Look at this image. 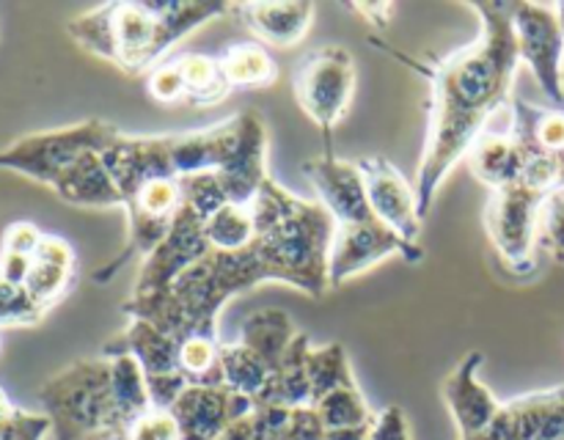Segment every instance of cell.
<instances>
[{
  "mask_svg": "<svg viewBox=\"0 0 564 440\" xmlns=\"http://www.w3.org/2000/svg\"><path fill=\"white\" fill-rule=\"evenodd\" d=\"M471 11H477L482 22L479 36L446 58H413L375 38L391 58L430 80L427 138L416 174L422 218L452 168L466 160L468 148L482 135L490 116L510 102L512 80L521 64L507 3H471Z\"/></svg>",
  "mask_w": 564,
  "mask_h": 440,
  "instance_id": "1",
  "label": "cell"
},
{
  "mask_svg": "<svg viewBox=\"0 0 564 440\" xmlns=\"http://www.w3.org/2000/svg\"><path fill=\"white\" fill-rule=\"evenodd\" d=\"M231 3H105L66 22V33L86 53L108 61L124 75L154 69L176 42L204 22L224 16Z\"/></svg>",
  "mask_w": 564,
  "mask_h": 440,
  "instance_id": "2",
  "label": "cell"
},
{
  "mask_svg": "<svg viewBox=\"0 0 564 440\" xmlns=\"http://www.w3.org/2000/svg\"><path fill=\"white\" fill-rule=\"evenodd\" d=\"M264 280H275V275L257 242L242 251H209L187 267L171 289L152 297H130L121 311L130 319L158 324L176 341L187 336H218L220 308Z\"/></svg>",
  "mask_w": 564,
  "mask_h": 440,
  "instance_id": "3",
  "label": "cell"
},
{
  "mask_svg": "<svg viewBox=\"0 0 564 440\" xmlns=\"http://www.w3.org/2000/svg\"><path fill=\"white\" fill-rule=\"evenodd\" d=\"M44 416L53 424V440H97L127 432L124 413L113 388L110 358H80L61 369L39 388Z\"/></svg>",
  "mask_w": 564,
  "mask_h": 440,
  "instance_id": "4",
  "label": "cell"
},
{
  "mask_svg": "<svg viewBox=\"0 0 564 440\" xmlns=\"http://www.w3.org/2000/svg\"><path fill=\"white\" fill-rule=\"evenodd\" d=\"M334 231L336 220L323 204L297 196L290 215L253 242L273 267L275 280L295 286L312 297H323L330 289L328 256Z\"/></svg>",
  "mask_w": 564,
  "mask_h": 440,
  "instance_id": "5",
  "label": "cell"
},
{
  "mask_svg": "<svg viewBox=\"0 0 564 440\" xmlns=\"http://www.w3.org/2000/svg\"><path fill=\"white\" fill-rule=\"evenodd\" d=\"M121 130L110 121L88 119L80 124L58 127V130L31 132L17 138L6 148H0V168L17 170L39 185L53 187L58 176L69 165H75L83 154L105 152Z\"/></svg>",
  "mask_w": 564,
  "mask_h": 440,
  "instance_id": "6",
  "label": "cell"
},
{
  "mask_svg": "<svg viewBox=\"0 0 564 440\" xmlns=\"http://www.w3.org/2000/svg\"><path fill=\"white\" fill-rule=\"evenodd\" d=\"M292 88L303 113L330 141L334 127L345 119L356 91V64L339 44H323L303 55L292 72Z\"/></svg>",
  "mask_w": 564,
  "mask_h": 440,
  "instance_id": "7",
  "label": "cell"
},
{
  "mask_svg": "<svg viewBox=\"0 0 564 440\" xmlns=\"http://www.w3.org/2000/svg\"><path fill=\"white\" fill-rule=\"evenodd\" d=\"M516 31L518 55L532 69L551 102L564 105V25L560 6L549 3H507Z\"/></svg>",
  "mask_w": 564,
  "mask_h": 440,
  "instance_id": "8",
  "label": "cell"
},
{
  "mask_svg": "<svg viewBox=\"0 0 564 440\" xmlns=\"http://www.w3.org/2000/svg\"><path fill=\"white\" fill-rule=\"evenodd\" d=\"M543 193L516 182L501 190H494L485 207V229L494 240L499 256L518 273L534 267V237H538V212Z\"/></svg>",
  "mask_w": 564,
  "mask_h": 440,
  "instance_id": "9",
  "label": "cell"
},
{
  "mask_svg": "<svg viewBox=\"0 0 564 440\" xmlns=\"http://www.w3.org/2000/svg\"><path fill=\"white\" fill-rule=\"evenodd\" d=\"M386 256H400L408 264H419L424 258V248L405 242L389 226L380 223L378 218L336 226L328 256L330 289L356 278V275L367 273L372 264L383 262Z\"/></svg>",
  "mask_w": 564,
  "mask_h": 440,
  "instance_id": "10",
  "label": "cell"
},
{
  "mask_svg": "<svg viewBox=\"0 0 564 440\" xmlns=\"http://www.w3.org/2000/svg\"><path fill=\"white\" fill-rule=\"evenodd\" d=\"M209 251H213V248H209L204 220L198 218L191 207L182 204L180 212H176L174 218V226H171V231L165 234V240L143 258L132 297H152L171 289V284H174L187 267H193L198 258L207 256Z\"/></svg>",
  "mask_w": 564,
  "mask_h": 440,
  "instance_id": "11",
  "label": "cell"
},
{
  "mask_svg": "<svg viewBox=\"0 0 564 440\" xmlns=\"http://www.w3.org/2000/svg\"><path fill=\"white\" fill-rule=\"evenodd\" d=\"M356 165L367 185L369 209L375 218L405 242L419 245L424 218L419 212L416 185H411L402 170L386 157H361Z\"/></svg>",
  "mask_w": 564,
  "mask_h": 440,
  "instance_id": "12",
  "label": "cell"
},
{
  "mask_svg": "<svg viewBox=\"0 0 564 440\" xmlns=\"http://www.w3.org/2000/svg\"><path fill=\"white\" fill-rule=\"evenodd\" d=\"M105 168L113 176L121 201L135 196L143 185L158 179H180L171 152V135H124L121 132L102 152Z\"/></svg>",
  "mask_w": 564,
  "mask_h": 440,
  "instance_id": "13",
  "label": "cell"
},
{
  "mask_svg": "<svg viewBox=\"0 0 564 440\" xmlns=\"http://www.w3.org/2000/svg\"><path fill=\"white\" fill-rule=\"evenodd\" d=\"M564 438V385L501 402L485 432L471 440H560Z\"/></svg>",
  "mask_w": 564,
  "mask_h": 440,
  "instance_id": "14",
  "label": "cell"
},
{
  "mask_svg": "<svg viewBox=\"0 0 564 440\" xmlns=\"http://www.w3.org/2000/svg\"><path fill=\"white\" fill-rule=\"evenodd\" d=\"M253 410V399L226 385H187L171 407L182 440H220L235 421Z\"/></svg>",
  "mask_w": 564,
  "mask_h": 440,
  "instance_id": "15",
  "label": "cell"
},
{
  "mask_svg": "<svg viewBox=\"0 0 564 440\" xmlns=\"http://www.w3.org/2000/svg\"><path fill=\"white\" fill-rule=\"evenodd\" d=\"M301 168L317 190L319 204L336 220V226L361 223V220L375 218L372 209H369L367 185H364V176L356 163H347V160H339L328 152L306 160Z\"/></svg>",
  "mask_w": 564,
  "mask_h": 440,
  "instance_id": "16",
  "label": "cell"
},
{
  "mask_svg": "<svg viewBox=\"0 0 564 440\" xmlns=\"http://www.w3.org/2000/svg\"><path fill=\"white\" fill-rule=\"evenodd\" d=\"M482 363V352H468V355L452 369V374L444 380V385H441V396H444L446 407H449L452 418H455L460 440H471L477 438L479 432H485L501 407V399H496L494 391L477 377Z\"/></svg>",
  "mask_w": 564,
  "mask_h": 440,
  "instance_id": "17",
  "label": "cell"
},
{
  "mask_svg": "<svg viewBox=\"0 0 564 440\" xmlns=\"http://www.w3.org/2000/svg\"><path fill=\"white\" fill-rule=\"evenodd\" d=\"M102 355H132L147 380L180 372V341L147 319H130V324L102 346Z\"/></svg>",
  "mask_w": 564,
  "mask_h": 440,
  "instance_id": "18",
  "label": "cell"
},
{
  "mask_svg": "<svg viewBox=\"0 0 564 440\" xmlns=\"http://www.w3.org/2000/svg\"><path fill=\"white\" fill-rule=\"evenodd\" d=\"M253 36L270 47H297L314 20V3H240L235 6Z\"/></svg>",
  "mask_w": 564,
  "mask_h": 440,
  "instance_id": "19",
  "label": "cell"
},
{
  "mask_svg": "<svg viewBox=\"0 0 564 440\" xmlns=\"http://www.w3.org/2000/svg\"><path fill=\"white\" fill-rule=\"evenodd\" d=\"M466 163L482 185H488L490 190H501L521 182L527 152L518 146L512 132H482L468 148Z\"/></svg>",
  "mask_w": 564,
  "mask_h": 440,
  "instance_id": "20",
  "label": "cell"
},
{
  "mask_svg": "<svg viewBox=\"0 0 564 440\" xmlns=\"http://www.w3.org/2000/svg\"><path fill=\"white\" fill-rule=\"evenodd\" d=\"M55 196L72 207H124L113 176L105 168L102 152L83 154L75 165L58 176L53 185Z\"/></svg>",
  "mask_w": 564,
  "mask_h": 440,
  "instance_id": "21",
  "label": "cell"
},
{
  "mask_svg": "<svg viewBox=\"0 0 564 440\" xmlns=\"http://www.w3.org/2000/svg\"><path fill=\"white\" fill-rule=\"evenodd\" d=\"M312 339L297 333L290 350L281 358L279 369L270 374L262 394L253 399V407H312V380H308L306 358Z\"/></svg>",
  "mask_w": 564,
  "mask_h": 440,
  "instance_id": "22",
  "label": "cell"
},
{
  "mask_svg": "<svg viewBox=\"0 0 564 440\" xmlns=\"http://www.w3.org/2000/svg\"><path fill=\"white\" fill-rule=\"evenodd\" d=\"M512 138L527 157L545 154L560 160L564 154V110L538 108L521 97H512Z\"/></svg>",
  "mask_w": 564,
  "mask_h": 440,
  "instance_id": "23",
  "label": "cell"
},
{
  "mask_svg": "<svg viewBox=\"0 0 564 440\" xmlns=\"http://www.w3.org/2000/svg\"><path fill=\"white\" fill-rule=\"evenodd\" d=\"M297 333L301 330H295V322L286 311H281V308H259V311H251L242 319L240 339L237 341L248 346L253 355L262 358L268 363L270 374H273Z\"/></svg>",
  "mask_w": 564,
  "mask_h": 440,
  "instance_id": "24",
  "label": "cell"
},
{
  "mask_svg": "<svg viewBox=\"0 0 564 440\" xmlns=\"http://www.w3.org/2000/svg\"><path fill=\"white\" fill-rule=\"evenodd\" d=\"M218 64L231 91H237V88H268L279 80V64L262 44H229L218 53Z\"/></svg>",
  "mask_w": 564,
  "mask_h": 440,
  "instance_id": "25",
  "label": "cell"
},
{
  "mask_svg": "<svg viewBox=\"0 0 564 440\" xmlns=\"http://www.w3.org/2000/svg\"><path fill=\"white\" fill-rule=\"evenodd\" d=\"M171 64L180 72L182 86H185V105L191 108H209V105L224 102L231 94L220 72L218 55L180 53L171 58Z\"/></svg>",
  "mask_w": 564,
  "mask_h": 440,
  "instance_id": "26",
  "label": "cell"
},
{
  "mask_svg": "<svg viewBox=\"0 0 564 440\" xmlns=\"http://www.w3.org/2000/svg\"><path fill=\"white\" fill-rule=\"evenodd\" d=\"M220 372H224L226 388L237 391L248 399H257L270 380L268 363L253 355L240 341H229V344L220 341Z\"/></svg>",
  "mask_w": 564,
  "mask_h": 440,
  "instance_id": "27",
  "label": "cell"
},
{
  "mask_svg": "<svg viewBox=\"0 0 564 440\" xmlns=\"http://www.w3.org/2000/svg\"><path fill=\"white\" fill-rule=\"evenodd\" d=\"M213 251H242L257 240L251 204H226L204 223Z\"/></svg>",
  "mask_w": 564,
  "mask_h": 440,
  "instance_id": "28",
  "label": "cell"
},
{
  "mask_svg": "<svg viewBox=\"0 0 564 440\" xmlns=\"http://www.w3.org/2000/svg\"><path fill=\"white\" fill-rule=\"evenodd\" d=\"M312 407L325 429L369 427V424L375 421V416H378V413H372V407L367 405V399H364L361 388H358L356 383L330 391L323 399L314 402Z\"/></svg>",
  "mask_w": 564,
  "mask_h": 440,
  "instance_id": "29",
  "label": "cell"
},
{
  "mask_svg": "<svg viewBox=\"0 0 564 440\" xmlns=\"http://www.w3.org/2000/svg\"><path fill=\"white\" fill-rule=\"evenodd\" d=\"M306 366L308 380H312V405L323 399L325 394H330V391L356 383L350 361H347V352L339 341H330L325 346H312L306 358Z\"/></svg>",
  "mask_w": 564,
  "mask_h": 440,
  "instance_id": "30",
  "label": "cell"
},
{
  "mask_svg": "<svg viewBox=\"0 0 564 440\" xmlns=\"http://www.w3.org/2000/svg\"><path fill=\"white\" fill-rule=\"evenodd\" d=\"M180 372L191 385H224L218 336H187L180 341Z\"/></svg>",
  "mask_w": 564,
  "mask_h": 440,
  "instance_id": "31",
  "label": "cell"
},
{
  "mask_svg": "<svg viewBox=\"0 0 564 440\" xmlns=\"http://www.w3.org/2000/svg\"><path fill=\"white\" fill-rule=\"evenodd\" d=\"M77 264H58L44 262V258H33V267L25 278L28 295L36 300L39 308L50 311L55 302L64 300L69 289L75 286Z\"/></svg>",
  "mask_w": 564,
  "mask_h": 440,
  "instance_id": "32",
  "label": "cell"
},
{
  "mask_svg": "<svg viewBox=\"0 0 564 440\" xmlns=\"http://www.w3.org/2000/svg\"><path fill=\"white\" fill-rule=\"evenodd\" d=\"M180 193L182 204L191 207L198 218L207 223L220 207H226L229 201V193H226L224 179H220L218 170H202V174L182 176L180 179Z\"/></svg>",
  "mask_w": 564,
  "mask_h": 440,
  "instance_id": "33",
  "label": "cell"
},
{
  "mask_svg": "<svg viewBox=\"0 0 564 440\" xmlns=\"http://www.w3.org/2000/svg\"><path fill=\"white\" fill-rule=\"evenodd\" d=\"M538 248H543L554 262L564 264V187L549 193L538 212Z\"/></svg>",
  "mask_w": 564,
  "mask_h": 440,
  "instance_id": "34",
  "label": "cell"
},
{
  "mask_svg": "<svg viewBox=\"0 0 564 440\" xmlns=\"http://www.w3.org/2000/svg\"><path fill=\"white\" fill-rule=\"evenodd\" d=\"M44 314L47 311L36 306L25 286L0 278V328H28L42 322Z\"/></svg>",
  "mask_w": 564,
  "mask_h": 440,
  "instance_id": "35",
  "label": "cell"
},
{
  "mask_svg": "<svg viewBox=\"0 0 564 440\" xmlns=\"http://www.w3.org/2000/svg\"><path fill=\"white\" fill-rule=\"evenodd\" d=\"M53 435V424L44 413H28L14 407L11 416L0 421V440H44Z\"/></svg>",
  "mask_w": 564,
  "mask_h": 440,
  "instance_id": "36",
  "label": "cell"
},
{
  "mask_svg": "<svg viewBox=\"0 0 564 440\" xmlns=\"http://www.w3.org/2000/svg\"><path fill=\"white\" fill-rule=\"evenodd\" d=\"M127 440H182L180 424L169 410H149L127 429Z\"/></svg>",
  "mask_w": 564,
  "mask_h": 440,
  "instance_id": "37",
  "label": "cell"
},
{
  "mask_svg": "<svg viewBox=\"0 0 564 440\" xmlns=\"http://www.w3.org/2000/svg\"><path fill=\"white\" fill-rule=\"evenodd\" d=\"M147 94L149 99L160 105H180L185 102V86H182L180 72L174 69V64H160L149 72L147 77Z\"/></svg>",
  "mask_w": 564,
  "mask_h": 440,
  "instance_id": "38",
  "label": "cell"
},
{
  "mask_svg": "<svg viewBox=\"0 0 564 440\" xmlns=\"http://www.w3.org/2000/svg\"><path fill=\"white\" fill-rule=\"evenodd\" d=\"M369 440H411L408 416L400 405H389L375 416Z\"/></svg>",
  "mask_w": 564,
  "mask_h": 440,
  "instance_id": "39",
  "label": "cell"
},
{
  "mask_svg": "<svg viewBox=\"0 0 564 440\" xmlns=\"http://www.w3.org/2000/svg\"><path fill=\"white\" fill-rule=\"evenodd\" d=\"M42 237L44 234L33 223H28V220H17V223H11L9 229H6L3 248H0V251L20 253V256L33 258L36 256V248L39 242H42Z\"/></svg>",
  "mask_w": 564,
  "mask_h": 440,
  "instance_id": "40",
  "label": "cell"
},
{
  "mask_svg": "<svg viewBox=\"0 0 564 440\" xmlns=\"http://www.w3.org/2000/svg\"><path fill=\"white\" fill-rule=\"evenodd\" d=\"M33 267V258L20 256V253H9V251H0V278L11 280L17 286H25L28 273Z\"/></svg>",
  "mask_w": 564,
  "mask_h": 440,
  "instance_id": "41",
  "label": "cell"
},
{
  "mask_svg": "<svg viewBox=\"0 0 564 440\" xmlns=\"http://www.w3.org/2000/svg\"><path fill=\"white\" fill-rule=\"evenodd\" d=\"M350 9L356 11L358 16H364V22H367V25L380 28V31H386L391 22V16H394V6L391 3H352Z\"/></svg>",
  "mask_w": 564,
  "mask_h": 440,
  "instance_id": "42",
  "label": "cell"
},
{
  "mask_svg": "<svg viewBox=\"0 0 564 440\" xmlns=\"http://www.w3.org/2000/svg\"><path fill=\"white\" fill-rule=\"evenodd\" d=\"M11 410H14V405H11V399L6 396V391L0 388V421H3L6 416H11Z\"/></svg>",
  "mask_w": 564,
  "mask_h": 440,
  "instance_id": "43",
  "label": "cell"
},
{
  "mask_svg": "<svg viewBox=\"0 0 564 440\" xmlns=\"http://www.w3.org/2000/svg\"><path fill=\"white\" fill-rule=\"evenodd\" d=\"M97 440H127V432H113V435H102Z\"/></svg>",
  "mask_w": 564,
  "mask_h": 440,
  "instance_id": "44",
  "label": "cell"
},
{
  "mask_svg": "<svg viewBox=\"0 0 564 440\" xmlns=\"http://www.w3.org/2000/svg\"><path fill=\"white\" fill-rule=\"evenodd\" d=\"M560 16H562V25H564V3H560ZM562 82H564V66H562Z\"/></svg>",
  "mask_w": 564,
  "mask_h": 440,
  "instance_id": "45",
  "label": "cell"
},
{
  "mask_svg": "<svg viewBox=\"0 0 564 440\" xmlns=\"http://www.w3.org/2000/svg\"><path fill=\"white\" fill-rule=\"evenodd\" d=\"M560 440H564V438H560Z\"/></svg>",
  "mask_w": 564,
  "mask_h": 440,
  "instance_id": "46",
  "label": "cell"
}]
</instances>
